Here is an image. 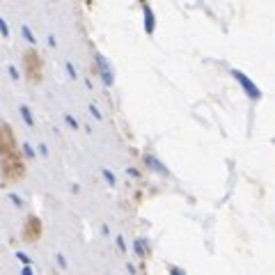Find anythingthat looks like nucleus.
<instances>
[{"instance_id":"nucleus-1","label":"nucleus","mask_w":275,"mask_h":275,"mask_svg":"<svg viewBox=\"0 0 275 275\" xmlns=\"http://www.w3.org/2000/svg\"><path fill=\"white\" fill-rule=\"evenodd\" d=\"M23 74L28 76L30 83H42L44 60L37 48H28V51L23 53Z\"/></svg>"},{"instance_id":"nucleus-2","label":"nucleus","mask_w":275,"mask_h":275,"mask_svg":"<svg viewBox=\"0 0 275 275\" xmlns=\"http://www.w3.org/2000/svg\"><path fill=\"white\" fill-rule=\"evenodd\" d=\"M0 170H2V177L9 181H21L26 177V163H23L21 154H12L0 158Z\"/></svg>"},{"instance_id":"nucleus-3","label":"nucleus","mask_w":275,"mask_h":275,"mask_svg":"<svg viewBox=\"0 0 275 275\" xmlns=\"http://www.w3.org/2000/svg\"><path fill=\"white\" fill-rule=\"evenodd\" d=\"M12 154H18L16 136H14V131H12V126L7 122H2L0 124V158L12 156Z\"/></svg>"},{"instance_id":"nucleus-4","label":"nucleus","mask_w":275,"mask_h":275,"mask_svg":"<svg viewBox=\"0 0 275 275\" xmlns=\"http://www.w3.org/2000/svg\"><path fill=\"white\" fill-rule=\"evenodd\" d=\"M42 232H44L42 218H39V215H34V214H30L26 218V223H23V229H21V236H23V241H28V243H34V241L42 239Z\"/></svg>"},{"instance_id":"nucleus-5","label":"nucleus","mask_w":275,"mask_h":275,"mask_svg":"<svg viewBox=\"0 0 275 275\" xmlns=\"http://www.w3.org/2000/svg\"><path fill=\"white\" fill-rule=\"evenodd\" d=\"M232 76L241 83V87L245 90V94H248L250 99H259V96H261V90H259V87L255 85V83H252V80H250V78L241 71V69H232Z\"/></svg>"},{"instance_id":"nucleus-6","label":"nucleus","mask_w":275,"mask_h":275,"mask_svg":"<svg viewBox=\"0 0 275 275\" xmlns=\"http://www.w3.org/2000/svg\"><path fill=\"white\" fill-rule=\"evenodd\" d=\"M94 60H96V67H99V74H101V80H103V85H112V80H115V76H112V67H110V62L103 58L101 53H96L94 55Z\"/></svg>"},{"instance_id":"nucleus-7","label":"nucleus","mask_w":275,"mask_h":275,"mask_svg":"<svg viewBox=\"0 0 275 275\" xmlns=\"http://www.w3.org/2000/svg\"><path fill=\"white\" fill-rule=\"evenodd\" d=\"M142 14H145V30L147 34H154L156 30V16H154V9L149 7V5H142Z\"/></svg>"},{"instance_id":"nucleus-8","label":"nucleus","mask_w":275,"mask_h":275,"mask_svg":"<svg viewBox=\"0 0 275 275\" xmlns=\"http://www.w3.org/2000/svg\"><path fill=\"white\" fill-rule=\"evenodd\" d=\"M145 165H147V168H152L154 172H161V174H170V170H168V168H165V165L161 163V161H158L156 156H152V154L145 156Z\"/></svg>"},{"instance_id":"nucleus-9","label":"nucleus","mask_w":275,"mask_h":275,"mask_svg":"<svg viewBox=\"0 0 275 275\" xmlns=\"http://www.w3.org/2000/svg\"><path fill=\"white\" fill-rule=\"evenodd\" d=\"M18 112H21V117H23V122H26L28 126H34V117H32V110L28 108L26 103H21L18 106Z\"/></svg>"},{"instance_id":"nucleus-10","label":"nucleus","mask_w":275,"mask_h":275,"mask_svg":"<svg viewBox=\"0 0 275 275\" xmlns=\"http://www.w3.org/2000/svg\"><path fill=\"white\" fill-rule=\"evenodd\" d=\"M64 124H67L69 129H74V131H78L80 129V124H78V120L71 115V112H64Z\"/></svg>"},{"instance_id":"nucleus-11","label":"nucleus","mask_w":275,"mask_h":275,"mask_svg":"<svg viewBox=\"0 0 275 275\" xmlns=\"http://www.w3.org/2000/svg\"><path fill=\"white\" fill-rule=\"evenodd\" d=\"M21 32H23V37H26L30 44H37V37L32 34V30H30V26H28V23H21Z\"/></svg>"},{"instance_id":"nucleus-12","label":"nucleus","mask_w":275,"mask_h":275,"mask_svg":"<svg viewBox=\"0 0 275 275\" xmlns=\"http://www.w3.org/2000/svg\"><path fill=\"white\" fill-rule=\"evenodd\" d=\"M101 174H103V179L108 181V186H117V177H115L108 168H101Z\"/></svg>"},{"instance_id":"nucleus-13","label":"nucleus","mask_w":275,"mask_h":275,"mask_svg":"<svg viewBox=\"0 0 275 275\" xmlns=\"http://www.w3.org/2000/svg\"><path fill=\"white\" fill-rule=\"evenodd\" d=\"M0 34L5 37V39H9V26H7V21H5V16H0Z\"/></svg>"},{"instance_id":"nucleus-14","label":"nucleus","mask_w":275,"mask_h":275,"mask_svg":"<svg viewBox=\"0 0 275 275\" xmlns=\"http://www.w3.org/2000/svg\"><path fill=\"white\" fill-rule=\"evenodd\" d=\"M7 198H9V202H12L14 206H18V209L23 206V198H21V195H16V193H9Z\"/></svg>"},{"instance_id":"nucleus-15","label":"nucleus","mask_w":275,"mask_h":275,"mask_svg":"<svg viewBox=\"0 0 275 275\" xmlns=\"http://www.w3.org/2000/svg\"><path fill=\"white\" fill-rule=\"evenodd\" d=\"M7 71H9V76H12V80H21V71H18L16 64H9Z\"/></svg>"},{"instance_id":"nucleus-16","label":"nucleus","mask_w":275,"mask_h":275,"mask_svg":"<svg viewBox=\"0 0 275 275\" xmlns=\"http://www.w3.org/2000/svg\"><path fill=\"white\" fill-rule=\"evenodd\" d=\"M64 69H67V74H69V78H74V80H76L78 78V74H76V67H74V62H64Z\"/></svg>"},{"instance_id":"nucleus-17","label":"nucleus","mask_w":275,"mask_h":275,"mask_svg":"<svg viewBox=\"0 0 275 275\" xmlns=\"http://www.w3.org/2000/svg\"><path fill=\"white\" fill-rule=\"evenodd\" d=\"M16 259H18V261H21V264H23V266H30V264H32V259L28 257L26 252H21V250H18V252H16Z\"/></svg>"},{"instance_id":"nucleus-18","label":"nucleus","mask_w":275,"mask_h":275,"mask_svg":"<svg viewBox=\"0 0 275 275\" xmlns=\"http://www.w3.org/2000/svg\"><path fill=\"white\" fill-rule=\"evenodd\" d=\"M136 252H138V255H140V257H142V255H145V252H147L145 239H138V241H136Z\"/></svg>"},{"instance_id":"nucleus-19","label":"nucleus","mask_w":275,"mask_h":275,"mask_svg":"<svg viewBox=\"0 0 275 275\" xmlns=\"http://www.w3.org/2000/svg\"><path fill=\"white\" fill-rule=\"evenodd\" d=\"M21 149H23V156H28V158H32V156H34V149L28 145V142H23V145H21Z\"/></svg>"},{"instance_id":"nucleus-20","label":"nucleus","mask_w":275,"mask_h":275,"mask_svg":"<svg viewBox=\"0 0 275 275\" xmlns=\"http://www.w3.org/2000/svg\"><path fill=\"white\" fill-rule=\"evenodd\" d=\"M90 115H92L94 120H101V117H103V115H101V112H99V108H96L94 103H90Z\"/></svg>"},{"instance_id":"nucleus-21","label":"nucleus","mask_w":275,"mask_h":275,"mask_svg":"<svg viewBox=\"0 0 275 275\" xmlns=\"http://www.w3.org/2000/svg\"><path fill=\"white\" fill-rule=\"evenodd\" d=\"M55 261H58L62 268H67V259H64V255H62V252H58V255H55Z\"/></svg>"},{"instance_id":"nucleus-22","label":"nucleus","mask_w":275,"mask_h":275,"mask_svg":"<svg viewBox=\"0 0 275 275\" xmlns=\"http://www.w3.org/2000/svg\"><path fill=\"white\" fill-rule=\"evenodd\" d=\"M115 241H117V248H120L122 252H126V241H124V236H117Z\"/></svg>"},{"instance_id":"nucleus-23","label":"nucleus","mask_w":275,"mask_h":275,"mask_svg":"<svg viewBox=\"0 0 275 275\" xmlns=\"http://www.w3.org/2000/svg\"><path fill=\"white\" fill-rule=\"evenodd\" d=\"M37 149H39V154H42V156H48V147L44 145V142H42L39 147H37Z\"/></svg>"},{"instance_id":"nucleus-24","label":"nucleus","mask_w":275,"mask_h":275,"mask_svg":"<svg viewBox=\"0 0 275 275\" xmlns=\"http://www.w3.org/2000/svg\"><path fill=\"white\" fill-rule=\"evenodd\" d=\"M55 34H48V46H51V48H55Z\"/></svg>"},{"instance_id":"nucleus-25","label":"nucleus","mask_w":275,"mask_h":275,"mask_svg":"<svg viewBox=\"0 0 275 275\" xmlns=\"http://www.w3.org/2000/svg\"><path fill=\"white\" fill-rule=\"evenodd\" d=\"M21 275H32V268H30V266H23V268H21Z\"/></svg>"},{"instance_id":"nucleus-26","label":"nucleus","mask_w":275,"mask_h":275,"mask_svg":"<svg viewBox=\"0 0 275 275\" xmlns=\"http://www.w3.org/2000/svg\"><path fill=\"white\" fill-rule=\"evenodd\" d=\"M170 273H172V275H183V271H179V268H172Z\"/></svg>"}]
</instances>
